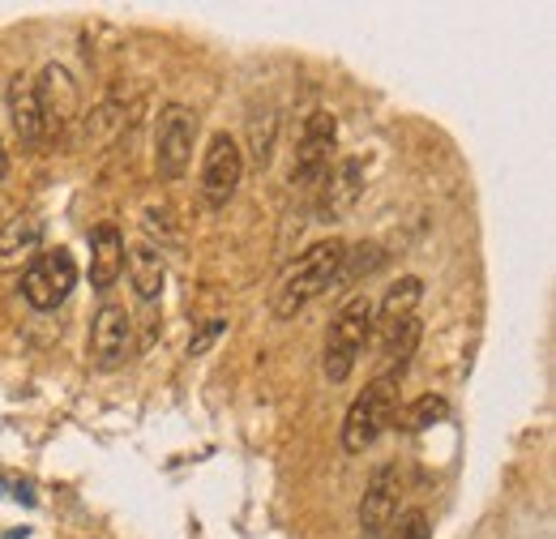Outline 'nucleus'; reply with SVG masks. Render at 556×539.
<instances>
[{
	"instance_id": "1",
	"label": "nucleus",
	"mask_w": 556,
	"mask_h": 539,
	"mask_svg": "<svg viewBox=\"0 0 556 539\" xmlns=\"http://www.w3.org/2000/svg\"><path fill=\"white\" fill-rule=\"evenodd\" d=\"M343 258H348V245L343 240H317L313 249H304L291 266L282 270V278H278L275 287V304H270L278 322H291L317 296L334 291V278L343 270Z\"/></svg>"
},
{
	"instance_id": "2",
	"label": "nucleus",
	"mask_w": 556,
	"mask_h": 539,
	"mask_svg": "<svg viewBox=\"0 0 556 539\" xmlns=\"http://www.w3.org/2000/svg\"><path fill=\"white\" fill-rule=\"evenodd\" d=\"M372 300L359 291V296H351L348 304L334 313V322H330V330H326V351H321V373L334 381V386H343L351 373H355V364H359V355H364V347H368V338H372Z\"/></svg>"
},
{
	"instance_id": "3",
	"label": "nucleus",
	"mask_w": 556,
	"mask_h": 539,
	"mask_svg": "<svg viewBox=\"0 0 556 539\" xmlns=\"http://www.w3.org/2000/svg\"><path fill=\"white\" fill-rule=\"evenodd\" d=\"M394 406H399V377H372L364 386V394H355V403L343 415V450L364 454L390 424H394Z\"/></svg>"
},
{
	"instance_id": "4",
	"label": "nucleus",
	"mask_w": 556,
	"mask_h": 539,
	"mask_svg": "<svg viewBox=\"0 0 556 539\" xmlns=\"http://www.w3.org/2000/svg\"><path fill=\"white\" fill-rule=\"evenodd\" d=\"M193 141H198V112L185 103H167L154 125V172L167 185L185 180V172L193 163Z\"/></svg>"
},
{
	"instance_id": "5",
	"label": "nucleus",
	"mask_w": 556,
	"mask_h": 539,
	"mask_svg": "<svg viewBox=\"0 0 556 539\" xmlns=\"http://www.w3.org/2000/svg\"><path fill=\"white\" fill-rule=\"evenodd\" d=\"M73 287H77V262H73L70 249H43L22 270V296L39 313H56L70 300Z\"/></svg>"
},
{
	"instance_id": "6",
	"label": "nucleus",
	"mask_w": 556,
	"mask_h": 539,
	"mask_svg": "<svg viewBox=\"0 0 556 539\" xmlns=\"http://www.w3.org/2000/svg\"><path fill=\"white\" fill-rule=\"evenodd\" d=\"M334 146H339V121H334V112H326V108L308 112V116H304V125H300V141H295L291 185L313 189V185H317V180L330 172Z\"/></svg>"
},
{
	"instance_id": "7",
	"label": "nucleus",
	"mask_w": 556,
	"mask_h": 539,
	"mask_svg": "<svg viewBox=\"0 0 556 539\" xmlns=\"http://www.w3.org/2000/svg\"><path fill=\"white\" fill-rule=\"evenodd\" d=\"M244 180V150L231 134H214L206 146V159H202V198L210 210H223V205L236 198Z\"/></svg>"
},
{
	"instance_id": "8",
	"label": "nucleus",
	"mask_w": 556,
	"mask_h": 539,
	"mask_svg": "<svg viewBox=\"0 0 556 539\" xmlns=\"http://www.w3.org/2000/svg\"><path fill=\"white\" fill-rule=\"evenodd\" d=\"M35 99H39V121H43V141L48 137H61L77 121L81 112V95H77V82L65 65H43L39 82H35Z\"/></svg>"
},
{
	"instance_id": "9",
	"label": "nucleus",
	"mask_w": 556,
	"mask_h": 539,
	"mask_svg": "<svg viewBox=\"0 0 556 539\" xmlns=\"http://www.w3.org/2000/svg\"><path fill=\"white\" fill-rule=\"evenodd\" d=\"M134 355V317L125 304L103 300L90 322V360L99 368H121Z\"/></svg>"
},
{
	"instance_id": "10",
	"label": "nucleus",
	"mask_w": 556,
	"mask_h": 539,
	"mask_svg": "<svg viewBox=\"0 0 556 539\" xmlns=\"http://www.w3.org/2000/svg\"><path fill=\"white\" fill-rule=\"evenodd\" d=\"M399 497H403V475L394 463H381L368 475L364 497H359V531L368 539H381L390 531V523L399 518Z\"/></svg>"
},
{
	"instance_id": "11",
	"label": "nucleus",
	"mask_w": 556,
	"mask_h": 539,
	"mask_svg": "<svg viewBox=\"0 0 556 539\" xmlns=\"http://www.w3.org/2000/svg\"><path fill=\"white\" fill-rule=\"evenodd\" d=\"M419 300H424V278H416V274L399 278V283L381 296V304L372 309V335H381V347L399 335L407 322H416Z\"/></svg>"
},
{
	"instance_id": "12",
	"label": "nucleus",
	"mask_w": 556,
	"mask_h": 539,
	"mask_svg": "<svg viewBox=\"0 0 556 539\" xmlns=\"http://www.w3.org/2000/svg\"><path fill=\"white\" fill-rule=\"evenodd\" d=\"M43 240H48V223L39 214H17L0 227V270H26L39 253H43Z\"/></svg>"
},
{
	"instance_id": "13",
	"label": "nucleus",
	"mask_w": 556,
	"mask_h": 539,
	"mask_svg": "<svg viewBox=\"0 0 556 539\" xmlns=\"http://www.w3.org/2000/svg\"><path fill=\"white\" fill-rule=\"evenodd\" d=\"M125 253H129V245H125V231L116 223H99L90 231V287L94 291H112L121 283Z\"/></svg>"
},
{
	"instance_id": "14",
	"label": "nucleus",
	"mask_w": 556,
	"mask_h": 539,
	"mask_svg": "<svg viewBox=\"0 0 556 539\" xmlns=\"http://www.w3.org/2000/svg\"><path fill=\"white\" fill-rule=\"evenodd\" d=\"M4 99H9V125H13L17 141H22L26 150H39V146H43V121H39L35 77L17 73V77L9 82V90H4Z\"/></svg>"
},
{
	"instance_id": "15",
	"label": "nucleus",
	"mask_w": 556,
	"mask_h": 539,
	"mask_svg": "<svg viewBox=\"0 0 556 539\" xmlns=\"http://www.w3.org/2000/svg\"><path fill=\"white\" fill-rule=\"evenodd\" d=\"M125 270H129V278H134V291H138V300L154 304V300L163 296L167 266H163V253H159L154 245H134V249L125 253Z\"/></svg>"
},
{
	"instance_id": "16",
	"label": "nucleus",
	"mask_w": 556,
	"mask_h": 539,
	"mask_svg": "<svg viewBox=\"0 0 556 539\" xmlns=\"http://www.w3.org/2000/svg\"><path fill=\"white\" fill-rule=\"evenodd\" d=\"M364 193V180H359V159H343L334 167V185L326 189V210L330 214H343L355 205V198Z\"/></svg>"
},
{
	"instance_id": "17",
	"label": "nucleus",
	"mask_w": 556,
	"mask_h": 539,
	"mask_svg": "<svg viewBox=\"0 0 556 539\" xmlns=\"http://www.w3.org/2000/svg\"><path fill=\"white\" fill-rule=\"evenodd\" d=\"M445 415H450V403H445V399L424 394V399H416L412 411L403 415V428H407V433H424V428H432V424H437V419H445Z\"/></svg>"
},
{
	"instance_id": "18",
	"label": "nucleus",
	"mask_w": 556,
	"mask_h": 539,
	"mask_svg": "<svg viewBox=\"0 0 556 539\" xmlns=\"http://www.w3.org/2000/svg\"><path fill=\"white\" fill-rule=\"evenodd\" d=\"M390 539H432L428 514H424V510H407L403 518L390 523Z\"/></svg>"
},
{
	"instance_id": "19",
	"label": "nucleus",
	"mask_w": 556,
	"mask_h": 539,
	"mask_svg": "<svg viewBox=\"0 0 556 539\" xmlns=\"http://www.w3.org/2000/svg\"><path fill=\"white\" fill-rule=\"evenodd\" d=\"M223 330H227V322H223V317H210L206 326H202L198 335L189 338V355H206V347H210V342H214L218 335H223Z\"/></svg>"
},
{
	"instance_id": "20",
	"label": "nucleus",
	"mask_w": 556,
	"mask_h": 539,
	"mask_svg": "<svg viewBox=\"0 0 556 539\" xmlns=\"http://www.w3.org/2000/svg\"><path fill=\"white\" fill-rule=\"evenodd\" d=\"M4 167H9V154H4V141H0V176H4Z\"/></svg>"
}]
</instances>
